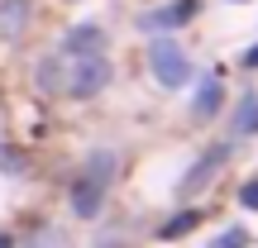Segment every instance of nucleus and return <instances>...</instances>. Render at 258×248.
<instances>
[{
	"label": "nucleus",
	"instance_id": "nucleus-1",
	"mask_svg": "<svg viewBox=\"0 0 258 248\" xmlns=\"http://www.w3.org/2000/svg\"><path fill=\"white\" fill-rule=\"evenodd\" d=\"M110 177H115V153H110V148L91 153L86 172L77 177V186H72V210L82 215V220H91V215L101 210V201H105V186H110Z\"/></svg>",
	"mask_w": 258,
	"mask_h": 248
},
{
	"label": "nucleus",
	"instance_id": "nucleus-9",
	"mask_svg": "<svg viewBox=\"0 0 258 248\" xmlns=\"http://www.w3.org/2000/svg\"><path fill=\"white\" fill-rule=\"evenodd\" d=\"M215 105H220V86L206 81V86H201V96H196V115H215Z\"/></svg>",
	"mask_w": 258,
	"mask_h": 248
},
{
	"label": "nucleus",
	"instance_id": "nucleus-13",
	"mask_svg": "<svg viewBox=\"0 0 258 248\" xmlns=\"http://www.w3.org/2000/svg\"><path fill=\"white\" fill-rule=\"evenodd\" d=\"M244 205H249V210H258V182L244 186Z\"/></svg>",
	"mask_w": 258,
	"mask_h": 248
},
{
	"label": "nucleus",
	"instance_id": "nucleus-11",
	"mask_svg": "<svg viewBox=\"0 0 258 248\" xmlns=\"http://www.w3.org/2000/svg\"><path fill=\"white\" fill-rule=\"evenodd\" d=\"M191 224H196V215H191V210H186V215H177V220H172V224L163 229V239H177V234H186Z\"/></svg>",
	"mask_w": 258,
	"mask_h": 248
},
{
	"label": "nucleus",
	"instance_id": "nucleus-7",
	"mask_svg": "<svg viewBox=\"0 0 258 248\" xmlns=\"http://www.w3.org/2000/svg\"><path fill=\"white\" fill-rule=\"evenodd\" d=\"M0 29L5 34H19L24 29V0H0Z\"/></svg>",
	"mask_w": 258,
	"mask_h": 248
},
{
	"label": "nucleus",
	"instance_id": "nucleus-6",
	"mask_svg": "<svg viewBox=\"0 0 258 248\" xmlns=\"http://www.w3.org/2000/svg\"><path fill=\"white\" fill-rule=\"evenodd\" d=\"M191 10H196V0H177V5L148 15V24H153V29H177V24H186V19H191Z\"/></svg>",
	"mask_w": 258,
	"mask_h": 248
},
{
	"label": "nucleus",
	"instance_id": "nucleus-8",
	"mask_svg": "<svg viewBox=\"0 0 258 248\" xmlns=\"http://www.w3.org/2000/svg\"><path fill=\"white\" fill-rule=\"evenodd\" d=\"M29 248H72V243H67L62 229H38L34 239H29Z\"/></svg>",
	"mask_w": 258,
	"mask_h": 248
},
{
	"label": "nucleus",
	"instance_id": "nucleus-14",
	"mask_svg": "<svg viewBox=\"0 0 258 248\" xmlns=\"http://www.w3.org/2000/svg\"><path fill=\"white\" fill-rule=\"evenodd\" d=\"M244 62H249V67H258V48H253V53H249V57H244Z\"/></svg>",
	"mask_w": 258,
	"mask_h": 248
},
{
	"label": "nucleus",
	"instance_id": "nucleus-2",
	"mask_svg": "<svg viewBox=\"0 0 258 248\" xmlns=\"http://www.w3.org/2000/svg\"><path fill=\"white\" fill-rule=\"evenodd\" d=\"M105 81H110V62L101 53H77L72 67L62 72V91L67 96H96V91H105Z\"/></svg>",
	"mask_w": 258,
	"mask_h": 248
},
{
	"label": "nucleus",
	"instance_id": "nucleus-12",
	"mask_svg": "<svg viewBox=\"0 0 258 248\" xmlns=\"http://www.w3.org/2000/svg\"><path fill=\"white\" fill-rule=\"evenodd\" d=\"M215 248H244V229H230V234H225V239L215 243Z\"/></svg>",
	"mask_w": 258,
	"mask_h": 248
},
{
	"label": "nucleus",
	"instance_id": "nucleus-15",
	"mask_svg": "<svg viewBox=\"0 0 258 248\" xmlns=\"http://www.w3.org/2000/svg\"><path fill=\"white\" fill-rule=\"evenodd\" d=\"M0 248H10V234H0Z\"/></svg>",
	"mask_w": 258,
	"mask_h": 248
},
{
	"label": "nucleus",
	"instance_id": "nucleus-10",
	"mask_svg": "<svg viewBox=\"0 0 258 248\" xmlns=\"http://www.w3.org/2000/svg\"><path fill=\"white\" fill-rule=\"evenodd\" d=\"M239 129L244 134H258V96H249V101L239 105Z\"/></svg>",
	"mask_w": 258,
	"mask_h": 248
},
{
	"label": "nucleus",
	"instance_id": "nucleus-5",
	"mask_svg": "<svg viewBox=\"0 0 258 248\" xmlns=\"http://www.w3.org/2000/svg\"><path fill=\"white\" fill-rule=\"evenodd\" d=\"M101 48V29L96 24H77L72 34L62 38V57H77V53H96Z\"/></svg>",
	"mask_w": 258,
	"mask_h": 248
},
{
	"label": "nucleus",
	"instance_id": "nucleus-4",
	"mask_svg": "<svg viewBox=\"0 0 258 248\" xmlns=\"http://www.w3.org/2000/svg\"><path fill=\"white\" fill-rule=\"evenodd\" d=\"M225 153H230V148H225V143H215L211 153H206L201 162H196L191 172H186V182H182V191H196V186H201V182H211V177H215V167L225 162Z\"/></svg>",
	"mask_w": 258,
	"mask_h": 248
},
{
	"label": "nucleus",
	"instance_id": "nucleus-3",
	"mask_svg": "<svg viewBox=\"0 0 258 248\" xmlns=\"http://www.w3.org/2000/svg\"><path fill=\"white\" fill-rule=\"evenodd\" d=\"M148 67H153V76L163 86H186V76H191V62H186V53L177 43H153V53H148Z\"/></svg>",
	"mask_w": 258,
	"mask_h": 248
}]
</instances>
